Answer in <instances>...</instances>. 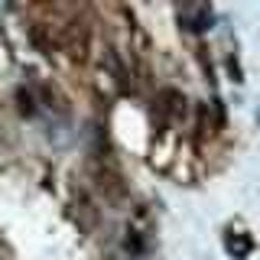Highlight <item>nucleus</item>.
<instances>
[{"mask_svg":"<svg viewBox=\"0 0 260 260\" xmlns=\"http://www.w3.org/2000/svg\"><path fill=\"white\" fill-rule=\"evenodd\" d=\"M62 49L75 65H88V59H91V26L81 20H69L62 29Z\"/></svg>","mask_w":260,"mask_h":260,"instance_id":"obj_1","label":"nucleus"},{"mask_svg":"<svg viewBox=\"0 0 260 260\" xmlns=\"http://www.w3.org/2000/svg\"><path fill=\"white\" fill-rule=\"evenodd\" d=\"M29 39H32V46H36L43 55H52L55 49L62 46V32L55 36L49 23H32V26H29Z\"/></svg>","mask_w":260,"mask_h":260,"instance_id":"obj_2","label":"nucleus"},{"mask_svg":"<svg viewBox=\"0 0 260 260\" xmlns=\"http://www.w3.org/2000/svg\"><path fill=\"white\" fill-rule=\"evenodd\" d=\"M156 108L162 117H179V114H185V94L176 88H162L156 98Z\"/></svg>","mask_w":260,"mask_h":260,"instance_id":"obj_3","label":"nucleus"},{"mask_svg":"<svg viewBox=\"0 0 260 260\" xmlns=\"http://www.w3.org/2000/svg\"><path fill=\"white\" fill-rule=\"evenodd\" d=\"M98 189L108 195V199H114V202H120L127 195L124 182H120V176L114 173V169H98Z\"/></svg>","mask_w":260,"mask_h":260,"instance_id":"obj_4","label":"nucleus"},{"mask_svg":"<svg viewBox=\"0 0 260 260\" xmlns=\"http://www.w3.org/2000/svg\"><path fill=\"white\" fill-rule=\"evenodd\" d=\"M16 101H20V111H23V114H32V111H36V104H32V94L23 91V88L16 91Z\"/></svg>","mask_w":260,"mask_h":260,"instance_id":"obj_5","label":"nucleus"},{"mask_svg":"<svg viewBox=\"0 0 260 260\" xmlns=\"http://www.w3.org/2000/svg\"><path fill=\"white\" fill-rule=\"evenodd\" d=\"M228 72H231V81H244L241 78V65L234 62V59H228Z\"/></svg>","mask_w":260,"mask_h":260,"instance_id":"obj_6","label":"nucleus"}]
</instances>
